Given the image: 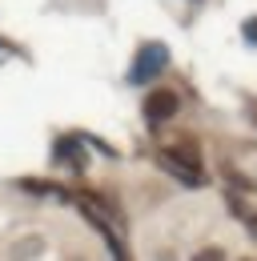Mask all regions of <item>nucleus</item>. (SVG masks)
Here are the masks:
<instances>
[{
    "mask_svg": "<svg viewBox=\"0 0 257 261\" xmlns=\"http://www.w3.org/2000/svg\"><path fill=\"white\" fill-rule=\"evenodd\" d=\"M165 61H169V53H165V44H145L141 53H137V65H133V81L137 85H145L149 76H157L161 68H165Z\"/></svg>",
    "mask_w": 257,
    "mask_h": 261,
    "instance_id": "nucleus-1",
    "label": "nucleus"
},
{
    "mask_svg": "<svg viewBox=\"0 0 257 261\" xmlns=\"http://www.w3.org/2000/svg\"><path fill=\"white\" fill-rule=\"evenodd\" d=\"M177 109H181V100H177V93H169V89H157V93H149V100H145V117L153 125L177 117Z\"/></svg>",
    "mask_w": 257,
    "mask_h": 261,
    "instance_id": "nucleus-2",
    "label": "nucleus"
},
{
    "mask_svg": "<svg viewBox=\"0 0 257 261\" xmlns=\"http://www.w3.org/2000/svg\"><path fill=\"white\" fill-rule=\"evenodd\" d=\"M157 161H161V169H169L177 181H185V185H201V169H197V165L177 161V153H161Z\"/></svg>",
    "mask_w": 257,
    "mask_h": 261,
    "instance_id": "nucleus-3",
    "label": "nucleus"
},
{
    "mask_svg": "<svg viewBox=\"0 0 257 261\" xmlns=\"http://www.w3.org/2000/svg\"><path fill=\"white\" fill-rule=\"evenodd\" d=\"M40 249H44V241H40V237H24V241H16V245H12V257H16V261H29V257H36Z\"/></svg>",
    "mask_w": 257,
    "mask_h": 261,
    "instance_id": "nucleus-4",
    "label": "nucleus"
},
{
    "mask_svg": "<svg viewBox=\"0 0 257 261\" xmlns=\"http://www.w3.org/2000/svg\"><path fill=\"white\" fill-rule=\"evenodd\" d=\"M193 261H225V249H217V245H209V249H201V253H193Z\"/></svg>",
    "mask_w": 257,
    "mask_h": 261,
    "instance_id": "nucleus-5",
    "label": "nucleus"
},
{
    "mask_svg": "<svg viewBox=\"0 0 257 261\" xmlns=\"http://www.w3.org/2000/svg\"><path fill=\"white\" fill-rule=\"evenodd\" d=\"M245 36H249V40H257V20H249V24H245Z\"/></svg>",
    "mask_w": 257,
    "mask_h": 261,
    "instance_id": "nucleus-6",
    "label": "nucleus"
}]
</instances>
